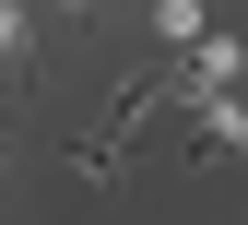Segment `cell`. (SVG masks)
<instances>
[{
	"instance_id": "1",
	"label": "cell",
	"mask_w": 248,
	"mask_h": 225,
	"mask_svg": "<svg viewBox=\"0 0 248 225\" xmlns=\"http://www.w3.org/2000/svg\"><path fill=\"white\" fill-rule=\"evenodd\" d=\"M36 71V24H24V0H0V95H24Z\"/></svg>"
},
{
	"instance_id": "2",
	"label": "cell",
	"mask_w": 248,
	"mask_h": 225,
	"mask_svg": "<svg viewBox=\"0 0 248 225\" xmlns=\"http://www.w3.org/2000/svg\"><path fill=\"white\" fill-rule=\"evenodd\" d=\"M142 12H154V48H201V36H213L201 0H142Z\"/></svg>"
},
{
	"instance_id": "3",
	"label": "cell",
	"mask_w": 248,
	"mask_h": 225,
	"mask_svg": "<svg viewBox=\"0 0 248 225\" xmlns=\"http://www.w3.org/2000/svg\"><path fill=\"white\" fill-rule=\"evenodd\" d=\"M189 119H201L213 154H248V95H213V107H189Z\"/></svg>"
},
{
	"instance_id": "4",
	"label": "cell",
	"mask_w": 248,
	"mask_h": 225,
	"mask_svg": "<svg viewBox=\"0 0 248 225\" xmlns=\"http://www.w3.org/2000/svg\"><path fill=\"white\" fill-rule=\"evenodd\" d=\"M47 12H59V24H71V36H83V24H95V0H47Z\"/></svg>"
},
{
	"instance_id": "5",
	"label": "cell",
	"mask_w": 248,
	"mask_h": 225,
	"mask_svg": "<svg viewBox=\"0 0 248 225\" xmlns=\"http://www.w3.org/2000/svg\"><path fill=\"white\" fill-rule=\"evenodd\" d=\"M0 190H12V166H0Z\"/></svg>"
}]
</instances>
